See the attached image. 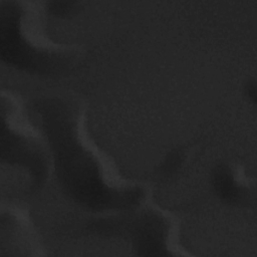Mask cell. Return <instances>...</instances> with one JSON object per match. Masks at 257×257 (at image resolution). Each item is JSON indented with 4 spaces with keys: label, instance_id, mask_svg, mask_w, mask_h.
Returning <instances> with one entry per match:
<instances>
[{
    "label": "cell",
    "instance_id": "6da1fadb",
    "mask_svg": "<svg viewBox=\"0 0 257 257\" xmlns=\"http://www.w3.org/2000/svg\"><path fill=\"white\" fill-rule=\"evenodd\" d=\"M50 153L52 176L65 197L92 216L135 208L152 199L147 185L124 177L90 135L79 98L45 95L34 100Z\"/></svg>",
    "mask_w": 257,
    "mask_h": 257
},
{
    "label": "cell",
    "instance_id": "277c9868",
    "mask_svg": "<svg viewBox=\"0 0 257 257\" xmlns=\"http://www.w3.org/2000/svg\"><path fill=\"white\" fill-rule=\"evenodd\" d=\"M92 217L88 231L103 237H118L138 255H193L181 244L179 219L152 199L132 209Z\"/></svg>",
    "mask_w": 257,
    "mask_h": 257
},
{
    "label": "cell",
    "instance_id": "5b68a950",
    "mask_svg": "<svg viewBox=\"0 0 257 257\" xmlns=\"http://www.w3.org/2000/svg\"><path fill=\"white\" fill-rule=\"evenodd\" d=\"M46 255L30 212L24 206L0 205V256L39 257Z\"/></svg>",
    "mask_w": 257,
    "mask_h": 257
},
{
    "label": "cell",
    "instance_id": "3957f363",
    "mask_svg": "<svg viewBox=\"0 0 257 257\" xmlns=\"http://www.w3.org/2000/svg\"><path fill=\"white\" fill-rule=\"evenodd\" d=\"M0 161L22 174L28 193L41 191L52 177L46 139L28 113L22 97L11 89L0 92Z\"/></svg>",
    "mask_w": 257,
    "mask_h": 257
},
{
    "label": "cell",
    "instance_id": "7a4b0ae2",
    "mask_svg": "<svg viewBox=\"0 0 257 257\" xmlns=\"http://www.w3.org/2000/svg\"><path fill=\"white\" fill-rule=\"evenodd\" d=\"M82 55L79 46L50 37L45 3L0 1V58L7 66L32 76L56 78L73 70Z\"/></svg>",
    "mask_w": 257,
    "mask_h": 257
},
{
    "label": "cell",
    "instance_id": "8992f818",
    "mask_svg": "<svg viewBox=\"0 0 257 257\" xmlns=\"http://www.w3.org/2000/svg\"><path fill=\"white\" fill-rule=\"evenodd\" d=\"M213 186L221 200L230 204H242L250 200L253 183L240 165L218 166L213 174Z\"/></svg>",
    "mask_w": 257,
    "mask_h": 257
}]
</instances>
